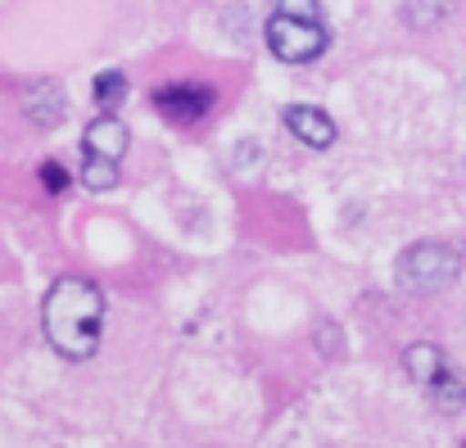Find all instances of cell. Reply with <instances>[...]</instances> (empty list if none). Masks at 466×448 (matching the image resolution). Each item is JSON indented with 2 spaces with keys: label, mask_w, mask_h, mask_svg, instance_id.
Returning a JSON list of instances; mask_svg holds the SVG:
<instances>
[{
  "label": "cell",
  "mask_w": 466,
  "mask_h": 448,
  "mask_svg": "<svg viewBox=\"0 0 466 448\" xmlns=\"http://www.w3.org/2000/svg\"><path fill=\"white\" fill-rule=\"evenodd\" d=\"M41 331L50 340L55 353H64L68 362H86L100 349V331H105V295L96 281L82 277H64L55 281L41 299Z\"/></svg>",
  "instance_id": "obj_1"
},
{
  "label": "cell",
  "mask_w": 466,
  "mask_h": 448,
  "mask_svg": "<svg viewBox=\"0 0 466 448\" xmlns=\"http://www.w3.org/2000/svg\"><path fill=\"white\" fill-rule=\"evenodd\" d=\"M268 46L281 64H312L330 46V27L317 5H277L268 18Z\"/></svg>",
  "instance_id": "obj_2"
},
{
  "label": "cell",
  "mask_w": 466,
  "mask_h": 448,
  "mask_svg": "<svg viewBox=\"0 0 466 448\" xmlns=\"http://www.w3.org/2000/svg\"><path fill=\"white\" fill-rule=\"evenodd\" d=\"M462 272V249L449 245V240H417L412 249L399 254L394 263V281L399 290L408 295H435V290H449Z\"/></svg>",
  "instance_id": "obj_3"
},
{
  "label": "cell",
  "mask_w": 466,
  "mask_h": 448,
  "mask_svg": "<svg viewBox=\"0 0 466 448\" xmlns=\"http://www.w3.org/2000/svg\"><path fill=\"white\" fill-rule=\"evenodd\" d=\"M155 109L172 123H195L213 109V91L199 87V82H172V87L155 91Z\"/></svg>",
  "instance_id": "obj_4"
},
{
  "label": "cell",
  "mask_w": 466,
  "mask_h": 448,
  "mask_svg": "<svg viewBox=\"0 0 466 448\" xmlns=\"http://www.w3.org/2000/svg\"><path fill=\"white\" fill-rule=\"evenodd\" d=\"M281 118H286L290 137H295V141H304L309 149H330L335 146V137H339V132H335V123H330L321 109H312V105H290Z\"/></svg>",
  "instance_id": "obj_5"
},
{
  "label": "cell",
  "mask_w": 466,
  "mask_h": 448,
  "mask_svg": "<svg viewBox=\"0 0 466 448\" xmlns=\"http://www.w3.org/2000/svg\"><path fill=\"white\" fill-rule=\"evenodd\" d=\"M23 114L36 123V127H59L64 123V91L59 82H27L23 87Z\"/></svg>",
  "instance_id": "obj_6"
},
{
  "label": "cell",
  "mask_w": 466,
  "mask_h": 448,
  "mask_svg": "<svg viewBox=\"0 0 466 448\" xmlns=\"http://www.w3.org/2000/svg\"><path fill=\"white\" fill-rule=\"evenodd\" d=\"M82 146H86V154H96V158H109V163H118V158L127 154V127H123L114 114H100L96 123H86V137H82Z\"/></svg>",
  "instance_id": "obj_7"
},
{
  "label": "cell",
  "mask_w": 466,
  "mask_h": 448,
  "mask_svg": "<svg viewBox=\"0 0 466 448\" xmlns=\"http://www.w3.org/2000/svg\"><path fill=\"white\" fill-rule=\"evenodd\" d=\"M403 367H408V376L421 385V390H431L453 362L444 358V349L440 344H431V340H417V344H408L403 349Z\"/></svg>",
  "instance_id": "obj_8"
},
{
  "label": "cell",
  "mask_w": 466,
  "mask_h": 448,
  "mask_svg": "<svg viewBox=\"0 0 466 448\" xmlns=\"http://www.w3.org/2000/svg\"><path fill=\"white\" fill-rule=\"evenodd\" d=\"M426 394H431V403H435L444 417H458V412L466 408V381H462V372H453V367H449V372H444V376H440V381L426 390Z\"/></svg>",
  "instance_id": "obj_9"
},
{
  "label": "cell",
  "mask_w": 466,
  "mask_h": 448,
  "mask_svg": "<svg viewBox=\"0 0 466 448\" xmlns=\"http://www.w3.org/2000/svg\"><path fill=\"white\" fill-rule=\"evenodd\" d=\"M127 91H132L127 73H118V68L96 73V105H100V109H118V105L127 100Z\"/></svg>",
  "instance_id": "obj_10"
},
{
  "label": "cell",
  "mask_w": 466,
  "mask_h": 448,
  "mask_svg": "<svg viewBox=\"0 0 466 448\" xmlns=\"http://www.w3.org/2000/svg\"><path fill=\"white\" fill-rule=\"evenodd\" d=\"M82 186H91V190H114V186H118V163L86 154V158H82Z\"/></svg>",
  "instance_id": "obj_11"
},
{
  "label": "cell",
  "mask_w": 466,
  "mask_h": 448,
  "mask_svg": "<svg viewBox=\"0 0 466 448\" xmlns=\"http://www.w3.org/2000/svg\"><path fill=\"white\" fill-rule=\"evenodd\" d=\"M449 5H403V23H440Z\"/></svg>",
  "instance_id": "obj_12"
},
{
  "label": "cell",
  "mask_w": 466,
  "mask_h": 448,
  "mask_svg": "<svg viewBox=\"0 0 466 448\" xmlns=\"http://www.w3.org/2000/svg\"><path fill=\"white\" fill-rule=\"evenodd\" d=\"M41 186H46L50 195H64V190H68V172L50 158V163H41Z\"/></svg>",
  "instance_id": "obj_13"
},
{
  "label": "cell",
  "mask_w": 466,
  "mask_h": 448,
  "mask_svg": "<svg viewBox=\"0 0 466 448\" xmlns=\"http://www.w3.org/2000/svg\"><path fill=\"white\" fill-rule=\"evenodd\" d=\"M317 344H321V349L335 358V349H339V331H335L330 321H321V326H317Z\"/></svg>",
  "instance_id": "obj_14"
}]
</instances>
